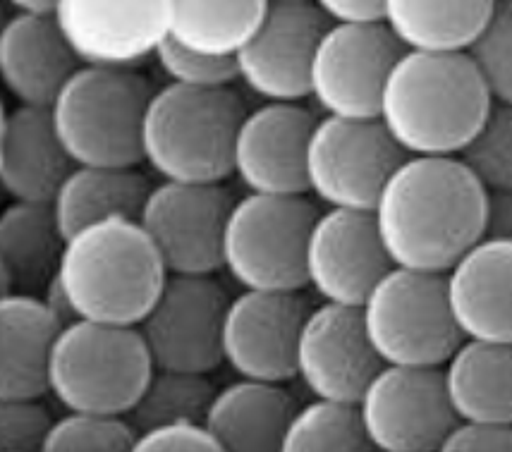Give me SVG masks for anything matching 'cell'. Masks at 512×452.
<instances>
[{"label":"cell","mask_w":512,"mask_h":452,"mask_svg":"<svg viewBox=\"0 0 512 452\" xmlns=\"http://www.w3.org/2000/svg\"><path fill=\"white\" fill-rule=\"evenodd\" d=\"M371 216L390 266L446 276L484 237L486 189L460 158L407 156Z\"/></svg>","instance_id":"cell-1"},{"label":"cell","mask_w":512,"mask_h":452,"mask_svg":"<svg viewBox=\"0 0 512 452\" xmlns=\"http://www.w3.org/2000/svg\"><path fill=\"white\" fill-rule=\"evenodd\" d=\"M493 106L467 56L402 53L383 84L379 122L405 156H460Z\"/></svg>","instance_id":"cell-2"},{"label":"cell","mask_w":512,"mask_h":452,"mask_svg":"<svg viewBox=\"0 0 512 452\" xmlns=\"http://www.w3.org/2000/svg\"><path fill=\"white\" fill-rule=\"evenodd\" d=\"M139 221L103 218L65 240L56 278L77 319L137 328L168 280Z\"/></svg>","instance_id":"cell-3"},{"label":"cell","mask_w":512,"mask_h":452,"mask_svg":"<svg viewBox=\"0 0 512 452\" xmlns=\"http://www.w3.org/2000/svg\"><path fill=\"white\" fill-rule=\"evenodd\" d=\"M245 113V101L235 89L163 84L144 108L142 166L158 182L223 185L233 177V142Z\"/></svg>","instance_id":"cell-4"},{"label":"cell","mask_w":512,"mask_h":452,"mask_svg":"<svg viewBox=\"0 0 512 452\" xmlns=\"http://www.w3.org/2000/svg\"><path fill=\"white\" fill-rule=\"evenodd\" d=\"M154 87L137 70L77 67L48 106L72 166L139 168V132Z\"/></svg>","instance_id":"cell-5"},{"label":"cell","mask_w":512,"mask_h":452,"mask_svg":"<svg viewBox=\"0 0 512 452\" xmlns=\"http://www.w3.org/2000/svg\"><path fill=\"white\" fill-rule=\"evenodd\" d=\"M154 374L142 333L132 326L72 321L48 362V395L63 412L127 417Z\"/></svg>","instance_id":"cell-6"},{"label":"cell","mask_w":512,"mask_h":452,"mask_svg":"<svg viewBox=\"0 0 512 452\" xmlns=\"http://www.w3.org/2000/svg\"><path fill=\"white\" fill-rule=\"evenodd\" d=\"M316 213L309 197L242 194L225 218L221 271L240 290L302 292L304 242Z\"/></svg>","instance_id":"cell-7"},{"label":"cell","mask_w":512,"mask_h":452,"mask_svg":"<svg viewBox=\"0 0 512 452\" xmlns=\"http://www.w3.org/2000/svg\"><path fill=\"white\" fill-rule=\"evenodd\" d=\"M364 335L383 366L443 369L462 335L443 276L390 268L359 307Z\"/></svg>","instance_id":"cell-8"},{"label":"cell","mask_w":512,"mask_h":452,"mask_svg":"<svg viewBox=\"0 0 512 452\" xmlns=\"http://www.w3.org/2000/svg\"><path fill=\"white\" fill-rule=\"evenodd\" d=\"M405 158L379 120L319 115L304 154L307 197L323 209L371 213Z\"/></svg>","instance_id":"cell-9"},{"label":"cell","mask_w":512,"mask_h":452,"mask_svg":"<svg viewBox=\"0 0 512 452\" xmlns=\"http://www.w3.org/2000/svg\"><path fill=\"white\" fill-rule=\"evenodd\" d=\"M355 407L371 448L386 452H441L460 424L441 369L381 366Z\"/></svg>","instance_id":"cell-10"},{"label":"cell","mask_w":512,"mask_h":452,"mask_svg":"<svg viewBox=\"0 0 512 452\" xmlns=\"http://www.w3.org/2000/svg\"><path fill=\"white\" fill-rule=\"evenodd\" d=\"M402 53L386 24H328L309 67V101L328 118L379 120L383 84Z\"/></svg>","instance_id":"cell-11"},{"label":"cell","mask_w":512,"mask_h":452,"mask_svg":"<svg viewBox=\"0 0 512 452\" xmlns=\"http://www.w3.org/2000/svg\"><path fill=\"white\" fill-rule=\"evenodd\" d=\"M230 295L216 276H168L139 323L154 369L211 376L223 364L221 331Z\"/></svg>","instance_id":"cell-12"},{"label":"cell","mask_w":512,"mask_h":452,"mask_svg":"<svg viewBox=\"0 0 512 452\" xmlns=\"http://www.w3.org/2000/svg\"><path fill=\"white\" fill-rule=\"evenodd\" d=\"M233 201L225 185L156 182L137 221L170 276H216L221 271L225 218Z\"/></svg>","instance_id":"cell-13"},{"label":"cell","mask_w":512,"mask_h":452,"mask_svg":"<svg viewBox=\"0 0 512 452\" xmlns=\"http://www.w3.org/2000/svg\"><path fill=\"white\" fill-rule=\"evenodd\" d=\"M326 29L319 3L268 0L264 22L235 56L237 84L261 103L309 99V67Z\"/></svg>","instance_id":"cell-14"},{"label":"cell","mask_w":512,"mask_h":452,"mask_svg":"<svg viewBox=\"0 0 512 452\" xmlns=\"http://www.w3.org/2000/svg\"><path fill=\"white\" fill-rule=\"evenodd\" d=\"M56 22L79 67L139 72L168 36V0H58Z\"/></svg>","instance_id":"cell-15"},{"label":"cell","mask_w":512,"mask_h":452,"mask_svg":"<svg viewBox=\"0 0 512 452\" xmlns=\"http://www.w3.org/2000/svg\"><path fill=\"white\" fill-rule=\"evenodd\" d=\"M390 268L371 213L319 209L304 242V283L319 302L359 309Z\"/></svg>","instance_id":"cell-16"},{"label":"cell","mask_w":512,"mask_h":452,"mask_svg":"<svg viewBox=\"0 0 512 452\" xmlns=\"http://www.w3.org/2000/svg\"><path fill=\"white\" fill-rule=\"evenodd\" d=\"M309 309L300 292L240 290L223 316V364L237 378L283 386L295 378V342Z\"/></svg>","instance_id":"cell-17"},{"label":"cell","mask_w":512,"mask_h":452,"mask_svg":"<svg viewBox=\"0 0 512 452\" xmlns=\"http://www.w3.org/2000/svg\"><path fill=\"white\" fill-rule=\"evenodd\" d=\"M381 366L359 309L319 302L307 311L295 342V378L312 400L357 405Z\"/></svg>","instance_id":"cell-18"},{"label":"cell","mask_w":512,"mask_h":452,"mask_svg":"<svg viewBox=\"0 0 512 452\" xmlns=\"http://www.w3.org/2000/svg\"><path fill=\"white\" fill-rule=\"evenodd\" d=\"M314 122L302 103L247 108L233 142V177L245 194L307 197L304 154Z\"/></svg>","instance_id":"cell-19"},{"label":"cell","mask_w":512,"mask_h":452,"mask_svg":"<svg viewBox=\"0 0 512 452\" xmlns=\"http://www.w3.org/2000/svg\"><path fill=\"white\" fill-rule=\"evenodd\" d=\"M462 340L512 342V242L481 237L443 276Z\"/></svg>","instance_id":"cell-20"},{"label":"cell","mask_w":512,"mask_h":452,"mask_svg":"<svg viewBox=\"0 0 512 452\" xmlns=\"http://www.w3.org/2000/svg\"><path fill=\"white\" fill-rule=\"evenodd\" d=\"M77 67L56 17L10 12L0 24V82L17 106L48 108Z\"/></svg>","instance_id":"cell-21"},{"label":"cell","mask_w":512,"mask_h":452,"mask_svg":"<svg viewBox=\"0 0 512 452\" xmlns=\"http://www.w3.org/2000/svg\"><path fill=\"white\" fill-rule=\"evenodd\" d=\"M72 170L53 132L48 108H3L0 120V189L10 201L51 204Z\"/></svg>","instance_id":"cell-22"},{"label":"cell","mask_w":512,"mask_h":452,"mask_svg":"<svg viewBox=\"0 0 512 452\" xmlns=\"http://www.w3.org/2000/svg\"><path fill=\"white\" fill-rule=\"evenodd\" d=\"M63 323L39 295H0V400L48 395V362Z\"/></svg>","instance_id":"cell-23"},{"label":"cell","mask_w":512,"mask_h":452,"mask_svg":"<svg viewBox=\"0 0 512 452\" xmlns=\"http://www.w3.org/2000/svg\"><path fill=\"white\" fill-rule=\"evenodd\" d=\"M297 407L280 383L235 378L216 390L204 424L225 452H278Z\"/></svg>","instance_id":"cell-24"},{"label":"cell","mask_w":512,"mask_h":452,"mask_svg":"<svg viewBox=\"0 0 512 452\" xmlns=\"http://www.w3.org/2000/svg\"><path fill=\"white\" fill-rule=\"evenodd\" d=\"M441 371L457 419L512 424V342L462 340Z\"/></svg>","instance_id":"cell-25"},{"label":"cell","mask_w":512,"mask_h":452,"mask_svg":"<svg viewBox=\"0 0 512 452\" xmlns=\"http://www.w3.org/2000/svg\"><path fill=\"white\" fill-rule=\"evenodd\" d=\"M496 0H386V27L405 53L467 56Z\"/></svg>","instance_id":"cell-26"},{"label":"cell","mask_w":512,"mask_h":452,"mask_svg":"<svg viewBox=\"0 0 512 452\" xmlns=\"http://www.w3.org/2000/svg\"><path fill=\"white\" fill-rule=\"evenodd\" d=\"M65 237L51 204L10 201L0 211V283L3 295H39L56 276Z\"/></svg>","instance_id":"cell-27"},{"label":"cell","mask_w":512,"mask_h":452,"mask_svg":"<svg viewBox=\"0 0 512 452\" xmlns=\"http://www.w3.org/2000/svg\"><path fill=\"white\" fill-rule=\"evenodd\" d=\"M151 187L139 168L72 166L53 194L51 211L67 240L103 218L125 216L137 221Z\"/></svg>","instance_id":"cell-28"},{"label":"cell","mask_w":512,"mask_h":452,"mask_svg":"<svg viewBox=\"0 0 512 452\" xmlns=\"http://www.w3.org/2000/svg\"><path fill=\"white\" fill-rule=\"evenodd\" d=\"M268 0H168V39L216 60H235L261 27Z\"/></svg>","instance_id":"cell-29"},{"label":"cell","mask_w":512,"mask_h":452,"mask_svg":"<svg viewBox=\"0 0 512 452\" xmlns=\"http://www.w3.org/2000/svg\"><path fill=\"white\" fill-rule=\"evenodd\" d=\"M216 390L206 374L154 369L127 419L137 431L173 421H204Z\"/></svg>","instance_id":"cell-30"},{"label":"cell","mask_w":512,"mask_h":452,"mask_svg":"<svg viewBox=\"0 0 512 452\" xmlns=\"http://www.w3.org/2000/svg\"><path fill=\"white\" fill-rule=\"evenodd\" d=\"M355 405L309 400L297 407L278 452H371Z\"/></svg>","instance_id":"cell-31"},{"label":"cell","mask_w":512,"mask_h":452,"mask_svg":"<svg viewBox=\"0 0 512 452\" xmlns=\"http://www.w3.org/2000/svg\"><path fill=\"white\" fill-rule=\"evenodd\" d=\"M137 429L120 414L63 412L53 421L41 452H130Z\"/></svg>","instance_id":"cell-32"},{"label":"cell","mask_w":512,"mask_h":452,"mask_svg":"<svg viewBox=\"0 0 512 452\" xmlns=\"http://www.w3.org/2000/svg\"><path fill=\"white\" fill-rule=\"evenodd\" d=\"M457 158L486 192L512 189V106L493 103L472 142Z\"/></svg>","instance_id":"cell-33"},{"label":"cell","mask_w":512,"mask_h":452,"mask_svg":"<svg viewBox=\"0 0 512 452\" xmlns=\"http://www.w3.org/2000/svg\"><path fill=\"white\" fill-rule=\"evenodd\" d=\"M467 58L477 67L491 101L512 106V0H496L491 20Z\"/></svg>","instance_id":"cell-34"},{"label":"cell","mask_w":512,"mask_h":452,"mask_svg":"<svg viewBox=\"0 0 512 452\" xmlns=\"http://www.w3.org/2000/svg\"><path fill=\"white\" fill-rule=\"evenodd\" d=\"M156 65L166 84L185 89H235L237 70L235 60H216L197 56L170 41L168 36L156 48Z\"/></svg>","instance_id":"cell-35"},{"label":"cell","mask_w":512,"mask_h":452,"mask_svg":"<svg viewBox=\"0 0 512 452\" xmlns=\"http://www.w3.org/2000/svg\"><path fill=\"white\" fill-rule=\"evenodd\" d=\"M53 421L41 400H0V452H41Z\"/></svg>","instance_id":"cell-36"},{"label":"cell","mask_w":512,"mask_h":452,"mask_svg":"<svg viewBox=\"0 0 512 452\" xmlns=\"http://www.w3.org/2000/svg\"><path fill=\"white\" fill-rule=\"evenodd\" d=\"M130 452H225L204 421H173L137 431Z\"/></svg>","instance_id":"cell-37"},{"label":"cell","mask_w":512,"mask_h":452,"mask_svg":"<svg viewBox=\"0 0 512 452\" xmlns=\"http://www.w3.org/2000/svg\"><path fill=\"white\" fill-rule=\"evenodd\" d=\"M441 452H512V424L460 421Z\"/></svg>","instance_id":"cell-38"},{"label":"cell","mask_w":512,"mask_h":452,"mask_svg":"<svg viewBox=\"0 0 512 452\" xmlns=\"http://www.w3.org/2000/svg\"><path fill=\"white\" fill-rule=\"evenodd\" d=\"M331 27L386 24V0H316Z\"/></svg>","instance_id":"cell-39"},{"label":"cell","mask_w":512,"mask_h":452,"mask_svg":"<svg viewBox=\"0 0 512 452\" xmlns=\"http://www.w3.org/2000/svg\"><path fill=\"white\" fill-rule=\"evenodd\" d=\"M484 237L512 242V189H493V192H486Z\"/></svg>","instance_id":"cell-40"},{"label":"cell","mask_w":512,"mask_h":452,"mask_svg":"<svg viewBox=\"0 0 512 452\" xmlns=\"http://www.w3.org/2000/svg\"><path fill=\"white\" fill-rule=\"evenodd\" d=\"M39 297H41V302H44L46 307L51 309V314L56 316L60 323H63V326H67V323H72V321H77L75 311H72V307H70V299H67L65 290L60 287L56 276L48 280L44 290L39 292Z\"/></svg>","instance_id":"cell-41"},{"label":"cell","mask_w":512,"mask_h":452,"mask_svg":"<svg viewBox=\"0 0 512 452\" xmlns=\"http://www.w3.org/2000/svg\"><path fill=\"white\" fill-rule=\"evenodd\" d=\"M58 0H12V12H22V15L34 17H56Z\"/></svg>","instance_id":"cell-42"},{"label":"cell","mask_w":512,"mask_h":452,"mask_svg":"<svg viewBox=\"0 0 512 452\" xmlns=\"http://www.w3.org/2000/svg\"><path fill=\"white\" fill-rule=\"evenodd\" d=\"M371 452H386V450H376V448H374V450H371Z\"/></svg>","instance_id":"cell-43"}]
</instances>
